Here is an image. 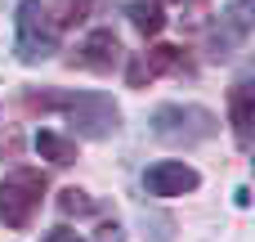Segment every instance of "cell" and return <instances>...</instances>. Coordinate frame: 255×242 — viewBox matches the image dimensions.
<instances>
[{
    "label": "cell",
    "mask_w": 255,
    "mask_h": 242,
    "mask_svg": "<svg viewBox=\"0 0 255 242\" xmlns=\"http://www.w3.org/2000/svg\"><path fill=\"white\" fill-rule=\"evenodd\" d=\"M202 184V175L188 166V162H157V166H148V175H143V189L152 193V198H184V193H193Z\"/></svg>",
    "instance_id": "5"
},
{
    "label": "cell",
    "mask_w": 255,
    "mask_h": 242,
    "mask_svg": "<svg viewBox=\"0 0 255 242\" xmlns=\"http://www.w3.org/2000/svg\"><path fill=\"white\" fill-rule=\"evenodd\" d=\"M13 22H18L13 49H18L22 63H45V58H54V49H58V27H54V18L45 13L40 0H22L18 13H13Z\"/></svg>",
    "instance_id": "4"
},
{
    "label": "cell",
    "mask_w": 255,
    "mask_h": 242,
    "mask_svg": "<svg viewBox=\"0 0 255 242\" xmlns=\"http://www.w3.org/2000/svg\"><path fill=\"white\" fill-rule=\"evenodd\" d=\"M215 130H220L215 112H211V108H197V103H166V108L152 112V135H157L161 144H175V148H179V144H184V148L206 144Z\"/></svg>",
    "instance_id": "2"
},
{
    "label": "cell",
    "mask_w": 255,
    "mask_h": 242,
    "mask_svg": "<svg viewBox=\"0 0 255 242\" xmlns=\"http://www.w3.org/2000/svg\"><path fill=\"white\" fill-rule=\"evenodd\" d=\"M130 22L143 31V36H157L166 27V13H161V0H134L130 4Z\"/></svg>",
    "instance_id": "9"
},
{
    "label": "cell",
    "mask_w": 255,
    "mask_h": 242,
    "mask_svg": "<svg viewBox=\"0 0 255 242\" xmlns=\"http://www.w3.org/2000/svg\"><path fill=\"white\" fill-rule=\"evenodd\" d=\"M27 108H31V112H54V108H63L67 121H72V130H76L81 139H108V135L117 130V117H121L108 94H27Z\"/></svg>",
    "instance_id": "1"
},
{
    "label": "cell",
    "mask_w": 255,
    "mask_h": 242,
    "mask_svg": "<svg viewBox=\"0 0 255 242\" xmlns=\"http://www.w3.org/2000/svg\"><path fill=\"white\" fill-rule=\"evenodd\" d=\"M36 153H40V157H49V162H58V166L76 162V144H72V139H63V135H54V130H40V135H36Z\"/></svg>",
    "instance_id": "10"
},
{
    "label": "cell",
    "mask_w": 255,
    "mask_h": 242,
    "mask_svg": "<svg viewBox=\"0 0 255 242\" xmlns=\"http://www.w3.org/2000/svg\"><path fill=\"white\" fill-rule=\"evenodd\" d=\"M45 198V175L31 166H18L0 180V225L4 229H27L36 207Z\"/></svg>",
    "instance_id": "3"
},
{
    "label": "cell",
    "mask_w": 255,
    "mask_h": 242,
    "mask_svg": "<svg viewBox=\"0 0 255 242\" xmlns=\"http://www.w3.org/2000/svg\"><path fill=\"white\" fill-rule=\"evenodd\" d=\"M90 9H94V0H63V9H58V22H54V27H76V22H85V18H90Z\"/></svg>",
    "instance_id": "12"
},
{
    "label": "cell",
    "mask_w": 255,
    "mask_h": 242,
    "mask_svg": "<svg viewBox=\"0 0 255 242\" xmlns=\"http://www.w3.org/2000/svg\"><path fill=\"white\" fill-rule=\"evenodd\" d=\"M229 121H233V139L238 148H251V126H255V85L238 81L229 94Z\"/></svg>",
    "instance_id": "7"
},
{
    "label": "cell",
    "mask_w": 255,
    "mask_h": 242,
    "mask_svg": "<svg viewBox=\"0 0 255 242\" xmlns=\"http://www.w3.org/2000/svg\"><path fill=\"white\" fill-rule=\"evenodd\" d=\"M58 211H63V216H90V211H99V207H94V198H85L81 189H63V193H58Z\"/></svg>",
    "instance_id": "11"
},
{
    "label": "cell",
    "mask_w": 255,
    "mask_h": 242,
    "mask_svg": "<svg viewBox=\"0 0 255 242\" xmlns=\"http://www.w3.org/2000/svg\"><path fill=\"white\" fill-rule=\"evenodd\" d=\"M67 63H72V67H90V72H112V67L121 63V45H117L112 27L90 31V36L76 45V54H72Z\"/></svg>",
    "instance_id": "6"
},
{
    "label": "cell",
    "mask_w": 255,
    "mask_h": 242,
    "mask_svg": "<svg viewBox=\"0 0 255 242\" xmlns=\"http://www.w3.org/2000/svg\"><path fill=\"white\" fill-rule=\"evenodd\" d=\"M45 242H81V238H76V229H54V234H45Z\"/></svg>",
    "instance_id": "14"
},
{
    "label": "cell",
    "mask_w": 255,
    "mask_h": 242,
    "mask_svg": "<svg viewBox=\"0 0 255 242\" xmlns=\"http://www.w3.org/2000/svg\"><path fill=\"white\" fill-rule=\"evenodd\" d=\"M175 67H184V49L179 45H152L139 63H130V85H143V81H152L161 72H175Z\"/></svg>",
    "instance_id": "8"
},
{
    "label": "cell",
    "mask_w": 255,
    "mask_h": 242,
    "mask_svg": "<svg viewBox=\"0 0 255 242\" xmlns=\"http://www.w3.org/2000/svg\"><path fill=\"white\" fill-rule=\"evenodd\" d=\"M175 4H184V0H175ZM193 4H197V9H202V0H193Z\"/></svg>",
    "instance_id": "15"
},
{
    "label": "cell",
    "mask_w": 255,
    "mask_h": 242,
    "mask_svg": "<svg viewBox=\"0 0 255 242\" xmlns=\"http://www.w3.org/2000/svg\"><path fill=\"white\" fill-rule=\"evenodd\" d=\"M251 13H255V0H229V22H233L238 36L251 31Z\"/></svg>",
    "instance_id": "13"
}]
</instances>
